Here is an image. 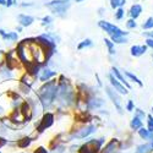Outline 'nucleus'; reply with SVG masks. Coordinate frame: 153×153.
Returning <instances> with one entry per match:
<instances>
[{"mask_svg": "<svg viewBox=\"0 0 153 153\" xmlns=\"http://www.w3.org/2000/svg\"><path fill=\"white\" fill-rule=\"evenodd\" d=\"M39 97L43 108L44 109L49 108L56 97V83L54 81H50L47 85H44L39 91Z\"/></svg>", "mask_w": 153, "mask_h": 153, "instance_id": "1", "label": "nucleus"}, {"mask_svg": "<svg viewBox=\"0 0 153 153\" xmlns=\"http://www.w3.org/2000/svg\"><path fill=\"white\" fill-rule=\"evenodd\" d=\"M47 6L55 15H64L70 7V3H69V0H53V1L48 3Z\"/></svg>", "mask_w": 153, "mask_h": 153, "instance_id": "2", "label": "nucleus"}, {"mask_svg": "<svg viewBox=\"0 0 153 153\" xmlns=\"http://www.w3.org/2000/svg\"><path fill=\"white\" fill-rule=\"evenodd\" d=\"M98 26L102 28V30H104L109 36H124L126 37L127 36V32H124L121 31L119 27H117L115 25H113L110 22H107V21H99L98 22Z\"/></svg>", "mask_w": 153, "mask_h": 153, "instance_id": "3", "label": "nucleus"}, {"mask_svg": "<svg viewBox=\"0 0 153 153\" xmlns=\"http://www.w3.org/2000/svg\"><path fill=\"white\" fill-rule=\"evenodd\" d=\"M104 138H99V140H91L88 141L86 145H83L80 149V153H97L103 143Z\"/></svg>", "mask_w": 153, "mask_h": 153, "instance_id": "4", "label": "nucleus"}, {"mask_svg": "<svg viewBox=\"0 0 153 153\" xmlns=\"http://www.w3.org/2000/svg\"><path fill=\"white\" fill-rule=\"evenodd\" d=\"M105 92H107L108 97L111 99V102L114 103V105H115V108L118 109V111L121 114V113H123V107H121V99H120V96H119L115 91H113L110 87H107V88H105Z\"/></svg>", "mask_w": 153, "mask_h": 153, "instance_id": "5", "label": "nucleus"}, {"mask_svg": "<svg viewBox=\"0 0 153 153\" xmlns=\"http://www.w3.org/2000/svg\"><path fill=\"white\" fill-rule=\"evenodd\" d=\"M53 121H54V117L52 113H47L44 114L43 119L41 120V124L38 125V131L39 132H43L44 130H47L48 127H50L53 125Z\"/></svg>", "mask_w": 153, "mask_h": 153, "instance_id": "6", "label": "nucleus"}, {"mask_svg": "<svg viewBox=\"0 0 153 153\" xmlns=\"http://www.w3.org/2000/svg\"><path fill=\"white\" fill-rule=\"evenodd\" d=\"M94 131H96V126L94 125H88L86 127H82L81 130H79V132H75L74 137H76V138H85L88 135L93 134Z\"/></svg>", "mask_w": 153, "mask_h": 153, "instance_id": "7", "label": "nucleus"}, {"mask_svg": "<svg viewBox=\"0 0 153 153\" xmlns=\"http://www.w3.org/2000/svg\"><path fill=\"white\" fill-rule=\"evenodd\" d=\"M109 80H110V83H111V86L115 88V91H118L119 93H121V94H127V90H126V87L123 85V83H120L115 77H114L113 75H109Z\"/></svg>", "mask_w": 153, "mask_h": 153, "instance_id": "8", "label": "nucleus"}, {"mask_svg": "<svg viewBox=\"0 0 153 153\" xmlns=\"http://www.w3.org/2000/svg\"><path fill=\"white\" fill-rule=\"evenodd\" d=\"M17 20H19V23L21 25L22 27H27V26H31L33 23L34 19L32 16H28V15H25V14H20L17 16Z\"/></svg>", "mask_w": 153, "mask_h": 153, "instance_id": "9", "label": "nucleus"}, {"mask_svg": "<svg viewBox=\"0 0 153 153\" xmlns=\"http://www.w3.org/2000/svg\"><path fill=\"white\" fill-rule=\"evenodd\" d=\"M147 52V45H132L131 47V55L141 56Z\"/></svg>", "mask_w": 153, "mask_h": 153, "instance_id": "10", "label": "nucleus"}, {"mask_svg": "<svg viewBox=\"0 0 153 153\" xmlns=\"http://www.w3.org/2000/svg\"><path fill=\"white\" fill-rule=\"evenodd\" d=\"M141 12H142V6L140 4H135L130 9V16H131L132 20H136L140 15H141Z\"/></svg>", "mask_w": 153, "mask_h": 153, "instance_id": "11", "label": "nucleus"}, {"mask_svg": "<svg viewBox=\"0 0 153 153\" xmlns=\"http://www.w3.org/2000/svg\"><path fill=\"white\" fill-rule=\"evenodd\" d=\"M111 71H113V76H114V77H115L120 83H123V85H124L125 87H127V88H130V85L127 83V81L123 77V75L120 74V71H119L117 68H113V69H111Z\"/></svg>", "mask_w": 153, "mask_h": 153, "instance_id": "12", "label": "nucleus"}, {"mask_svg": "<svg viewBox=\"0 0 153 153\" xmlns=\"http://www.w3.org/2000/svg\"><path fill=\"white\" fill-rule=\"evenodd\" d=\"M55 75H56L55 71H52V70H49V69H44L42 71V75L39 76V80L42 82H45V81H48L50 77H53V76H55Z\"/></svg>", "mask_w": 153, "mask_h": 153, "instance_id": "13", "label": "nucleus"}, {"mask_svg": "<svg viewBox=\"0 0 153 153\" xmlns=\"http://www.w3.org/2000/svg\"><path fill=\"white\" fill-rule=\"evenodd\" d=\"M102 105H104V100L99 99V98H93L91 100H88V108L93 109V108H99Z\"/></svg>", "mask_w": 153, "mask_h": 153, "instance_id": "14", "label": "nucleus"}, {"mask_svg": "<svg viewBox=\"0 0 153 153\" xmlns=\"http://www.w3.org/2000/svg\"><path fill=\"white\" fill-rule=\"evenodd\" d=\"M130 127H131L134 131H138V130L142 127V120H140L138 118L135 117V118L131 120V123H130Z\"/></svg>", "mask_w": 153, "mask_h": 153, "instance_id": "15", "label": "nucleus"}, {"mask_svg": "<svg viewBox=\"0 0 153 153\" xmlns=\"http://www.w3.org/2000/svg\"><path fill=\"white\" fill-rule=\"evenodd\" d=\"M151 151H152V146L149 143H145V145L138 146L135 153H149Z\"/></svg>", "mask_w": 153, "mask_h": 153, "instance_id": "16", "label": "nucleus"}, {"mask_svg": "<svg viewBox=\"0 0 153 153\" xmlns=\"http://www.w3.org/2000/svg\"><path fill=\"white\" fill-rule=\"evenodd\" d=\"M5 41H11V42H15V41H17V38H19V36H17V33L16 32H9V33H5V36L3 37Z\"/></svg>", "mask_w": 153, "mask_h": 153, "instance_id": "17", "label": "nucleus"}, {"mask_svg": "<svg viewBox=\"0 0 153 153\" xmlns=\"http://www.w3.org/2000/svg\"><path fill=\"white\" fill-rule=\"evenodd\" d=\"M31 142H32V140L30 137H23L22 140H20V141L17 142V146L21 147V148H26L27 146H30Z\"/></svg>", "mask_w": 153, "mask_h": 153, "instance_id": "18", "label": "nucleus"}, {"mask_svg": "<svg viewBox=\"0 0 153 153\" xmlns=\"http://www.w3.org/2000/svg\"><path fill=\"white\" fill-rule=\"evenodd\" d=\"M111 41H113V43H118V44H123V43L127 42L126 37H124V36H113Z\"/></svg>", "mask_w": 153, "mask_h": 153, "instance_id": "19", "label": "nucleus"}, {"mask_svg": "<svg viewBox=\"0 0 153 153\" xmlns=\"http://www.w3.org/2000/svg\"><path fill=\"white\" fill-rule=\"evenodd\" d=\"M125 3H126V0H110V6L113 9H118L125 5Z\"/></svg>", "mask_w": 153, "mask_h": 153, "instance_id": "20", "label": "nucleus"}, {"mask_svg": "<svg viewBox=\"0 0 153 153\" xmlns=\"http://www.w3.org/2000/svg\"><path fill=\"white\" fill-rule=\"evenodd\" d=\"M138 135L141 136L142 138H145V140H148V138H151L152 134H149V131L147 129H145V127H141V129L138 130Z\"/></svg>", "mask_w": 153, "mask_h": 153, "instance_id": "21", "label": "nucleus"}, {"mask_svg": "<svg viewBox=\"0 0 153 153\" xmlns=\"http://www.w3.org/2000/svg\"><path fill=\"white\" fill-rule=\"evenodd\" d=\"M92 41L91 39H85V41H82L80 44H79V47H77V49L79 50H82L83 48H88V47H92Z\"/></svg>", "mask_w": 153, "mask_h": 153, "instance_id": "22", "label": "nucleus"}, {"mask_svg": "<svg viewBox=\"0 0 153 153\" xmlns=\"http://www.w3.org/2000/svg\"><path fill=\"white\" fill-rule=\"evenodd\" d=\"M104 43H105V45H107V48H108V50H109V54H111V55L115 54V49H114V43H113L111 41H109V39H104Z\"/></svg>", "mask_w": 153, "mask_h": 153, "instance_id": "23", "label": "nucleus"}, {"mask_svg": "<svg viewBox=\"0 0 153 153\" xmlns=\"http://www.w3.org/2000/svg\"><path fill=\"white\" fill-rule=\"evenodd\" d=\"M125 75H126V76H127V77H129V79H131L134 82H136V83H137L140 87H142V82L140 81V79H137L135 75H132V74H131V72H129V71H125Z\"/></svg>", "mask_w": 153, "mask_h": 153, "instance_id": "24", "label": "nucleus"}, {"mask_svg": "<svg viewBox=\"0 0 153 153\" xmlns=\"http://www.w3.org/2000/svg\"><path fill=\"white\" fill-rule=\"evenodd\" d=\"M142 27H143L145 30H151V28H153V17L147 19V21L142 25Z\"/></svg>", "mask_w": 153, "mask_h": 153, "instance_id": "25", "label": "nucleus"}, {"mask_svg": "<svg viewBox=\"0 0 153 153\" xmlns=\"http://www.w3.org/2000/svg\"><path fill=\"white\" fill-rule=\"evenodd\" d=\"M147 124H148V131L149 134H153V117L152 115H147Z\"/></svg>", "mask_w": 153, "mask_h": 153, "instance_id": "26", "label": "nucleus"}, {"mask_svg": "<svg viewBox=\"0 0 153 153\" xmlns=\"http://www.w3.org/2000/svg\"><path fill=\"white\" fill-rule=\"evenodd\" d=\"M135 117L138 118L140 120H142V119L146 118V114H145V111H142L141 109H136V115H135Z\"/></svg>", "mask_w": 153, "mask_h": 153, "instance_id": "27", "label": "nucleus"}, {"mask_svg": "<svg viewBox=\"0 0 153 153\" xmlns=\"http://www.w3.org/2000/svg\"><path fill=\"white\" fill-rule=\"evenodd\" d=\"M124 10L121 9V7H118V10H117V12H115V19L117 20H121L123 19V16H124Z\"/></svg>", "mask_w": 153, "mask_h": 153, "instance_id": "28", "label": "nucleus"}, {"mask_svg": "<svg viewBox=\"0 0 153 153\" xmlns=\"http://www.w3.org/2000/svg\"><path fill=\"white\" fill-rule=\"evenodd\" d=\"M53 22V19L50 17V16H44L42 19V25L43 26H45V25H49V23H52Z\"/></svg>", "mask_w": 153, "mask_h": 153, "instance_id": "29", "label": "nucleus"}, {"mask_svg": "<svg viewBox=\"0 0 153 153\" xmlns=\"http://www.w3.org/2000/svg\"><path fill=\"white\" fill-rule=\"evenodd\" d=\"M0 72H1V75L4 76V77L6 79V77H11V71L9 70V69H1V70H0Z\"/></svg>", "mask_w": 153, "mask_h": 153, "instance_id": "30", "label": "nucleus"}, {"mask_svg": "<svg viewBox=\"0 0 153 153\" xmlns=\"http://www.w3.org/2000/svg\"><path fill=\"white\" fill-rule=\"evenodd\" d=\"M126 26H127V28H135L137 25H136V22H135V20H132V19H130L129 21L126 22Z\"/></svg>", "mask_w": 153, "mask_h": 153, "instance_id": "31", "label": "nucleus"}, {"mask_svg": "<svg viewBox=\"0 0 153 153\" xmlns=\"http://www.w3.org/2000/svg\"><path fill=\"white\" fill-rule=\"evenodd\" d=\"M126 109L129 110V111H132V110H134V102H132V100H129V102H127Z\"/></svg>", "mask_w": 153, "mask_h": 153, "instance_id": "32", "label": "nucleus"}, {"mask_svg": "<svg viewBox=\"0 0 153 153\" xmlns=\"http://www.w3.org/2000/svg\"><path fill=\"white\" fill-rule=\"evenodd\" d=\"M34 153H48V151L44 148V147H39V148H37L34 151Z\"/></svg>", "mask_w": 153, "mask_h": 153, "instance_id": "33", "label": "nucleus"}, {"mask_svg": "<svg viewBox=\"0 0 153 153\" xmlns=\"http://www.w3.org/2000/svg\"><path fill=\"white\" fill-rule=\"evenodd\" d=\"M146 43H147L148 47H151V48L153 49V38H147V39H146Z\"/></svg>", "mask_w": 153, "mask_h": 153, "instance_id": "34", "label": "nucleus"}, {"mask_svg": "<svg viewBox=\"0 0 153 153\" xmlns=\"http://www.w3.org/2000/svg\"><path fill=\"white\" fill-rule=\"evenodd\" d=\"M7 143V140H5V138H3V137H0V148H1L3 146H5Z\"/></svg>", "mask_w": 153, "mask_h": 153, "instance_id": "35", "label": "nucleus"}, {"mask_svg": "<svg viewBox=\"0 0 153 153\" xmlns=\"http://www.w3.org/2000/svg\"><path fill=\"white\" fill-rule=\"evenodd\" d=\"M12 4H14V0H6V4H5V5H6L7 7H10Z\"/></svg>", "mask_w": 153, "mask_h": 153, "instance_id": "36", "label": "nucleus"}, {"mask_svg": "<svg viewBox=\"0 0 153 153\" xmlns=\"http://www.w3.org/2000/svg\"><path fill=\"white\" fill-rule=\"evenodd\" d=\"M6 4V0H0V5H5Z\"/></svg>", "mask_w": 153, "mask_h": 153, "instance_id": "37", "label": "nucleus"}, {"mask_svg": "<svg viewBox=\"0 0 153 153\" xmlns=\"http://www.w3.org/2000/svg\"><path fill=\"white\" fill-rule=\"evenodd\" d=\"M0 36H3V37L5 36V31L4 30H0Z\"/></svg>", "mask_w": 153, "mask_h": 153, "instance_id": "38", "label": "nucleus"}, {"mask_svg": "<svg viewBox=\"0 0 153 153\" xmlns=\"http://www.w3.org/2000/svg\"><path fill=\"white\" fill-rule=\"evenodd\" d=\"M151 138H152V145H151V146H152V148H153V134L151 135Z\"/></svg>", "mask_w": 153, "mask_h": 153, "instance_id": "39", "label": "nucleus"}, {"mask_svg": "<svg viewBox=\"0 0 153 153\" xmlns=\"http://www.w3.org/2000/svg\"><path fill=\"white\" fill-rule=\"evenodd\" d=\"M76 3H81V1H83V0H75Z\"/></svg>", "mask_w": 153, "mask_h": 153, "instance_id": "40", "label": "nucleus"}, {"mask_svg": "<svg viewBox=\"0 0 153 153\" xmlns=\"http://www.w3.org/2000/svg\"><path fill=\"white\" fill-rule=\"evenodd\" d=\"M149 36H151V38H153V32H152V33H149Z\"/></svg>", "mask_w": 153, "mask_h": 153, "instance_id": "41", "label": "nucleus"}, {"mask_svg": "<svg viewBox=\"0 0 153 153\" xmlns=\"http://www.w3.org/2000/svg\"><path fill=\"white\" fill-rule=\"evenodd\" d=\"M152 111H153V107H152Z\"/></svg>", "mask_w": 153, "mask_h": 153, "instance_id": "42", "label": "nucleus"}]
</instances>
